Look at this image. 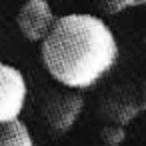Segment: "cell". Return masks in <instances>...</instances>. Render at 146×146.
I'll use <instances>...</instances> for the list:
<instances>
[{
  "label": "cell",
  "instance_id": "obj_1",
  "mask_svg": "<svg viewBox=\"0 0 146 146\" xmlns=\"http://www.w3.org/2000/svg\"><path fill=\"white\" fill-rule=\"evenodd\" d=\"M40 60L60 86L80 92L112 72L118 62V40L100 16L64 14L40 44Z\"/></svg>",
  "mask_w": 146,
  "mask_h": 146
},
{
  "label": "cell",
  "instance_id": "obj_2",
  "mask_svg": "<svg viewBox=\"0 0 146 146\" xmlns=\"http://www.w3.org/2000/svg\"><path fill=\"white\" fill-rule=\"evenodd\" d=\"M84 112V96L76 90H48L40 100V118L54 136L68 134Z\"/></svg>",
  "mask_w": 146,
  "mask_h": 146
},
{
  "label": "cell",
  "instance_id": "obj_3",
  "mask_svg": "<svg viewBox=\"0 0 146 146\" xmlns=\"http://www.w3.org/2000/svg\"><path fill=\"white\" fill-rule=\"evenodd\" d=\"M28 96V84L24 74L0 60V126L20 120Z\"/></svg>",
  "mask_w": 146,
  "mask_h": 146
},
{
  "label": "cell",
  "instance_id": "obj_4",
  "mask_svg": "<svg viewBox=\"0 0 146 146\" xmlns=\"http://www.w3.org/2000/svg\"><path fill=\"white\" fill-rule=\"evenodd\" d=\"M16 24H18L20 34L28 42H40L42 44L52 34L54 26L58 24V18L52 12L48 2H44V0H28L18 10Z\"/></svg>",
  "mask_w": 146,
  "mask_h": 146
},
{
  "label": "cell",
  "instance_id": "obj_5",
  "mask_svg": "<svg viewBox=\"0 0 146 146\" xmlns=\"http://www.w3.org/2000/svg\"><path fill=\"white\" fill-rule=\"evenodd\" d=\"M140 110H144L142 98L138 100V96L134 92H130L128 88L110 90L100 104V112H102V118L106 120V124H116V126H124V128L140 114Z\"/></svg>",
  "mask_w": 146,
  "mask_h": 146
},
{
  "label": "cell",
  "instance_id": "obj_6",
  "mask_svg": "<svg viewBox=\"0 0 146 146\" xmlns=\"http://www.w3.org/2000/svg\"><path fill=\"white\" fill-rule=\"evenodd\" d=\"M0 146H34L32 132L22 120L0 126Z\"/></svg>",
  "mask_w": 146,
  "mask_h": 146
},
{
  "label": "cell",
  "instance_id": "obj_7",
  "mask_svg": "<svg viewBox=\"0 0 146 146\" xmlns=\"http://www.w3.org/2000/svg\"><path fill=\"white\" fill-rule=\"evenodd\" d=\"M100 140L104 146H120L126 140V128L116 124H104L100 130Z\"/></svg>",
  "mask_w": 146,
  "mask_h": 146
},
{
  "label": "cell",
  "instance_id": "obj_8",
  "mask_svg": "<svg viewBox=\"0 0 146 146\" xmlns=\"http://www.w3.org/2000/svg\"><path fill=\"white\" fill-rule=\"evenodd\" d=\"M144 6H146V2H142V0H112V2L102 4V12L110 14V16H116L120 12H126V10H132V8H144Z\"/></svg>",
  "mask_w": 146,
  "mask_h": 146
},
{
  "label": "cell",
  "instance_id": "obj_9",
  "mask_svg": "<svg viewBox=\"0 0 146 146\" xmlns=\"http://www.w3.org/2000/svg\"><path fill=\"white\" fill-rule=\"evenodd\" d=\"M142 106H144V112H146V82H144V88H142Z\"/></svg>",
  "mask_w": 146,
  "mask_h": 146
}]
</instances>
